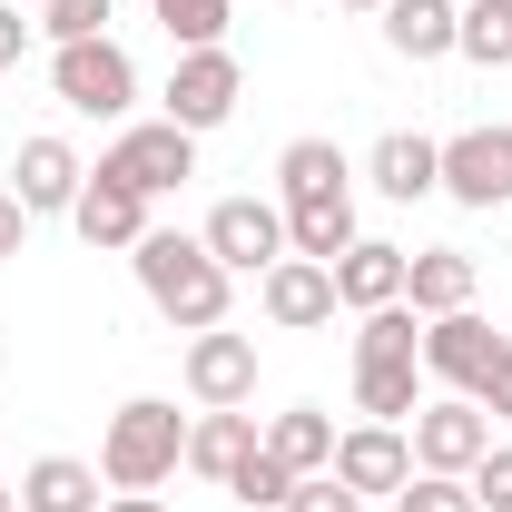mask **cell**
Here are the masks:
<instances>
[{"label": "cell", "mask_w": 512, "mask_h": 512, "mask_svg": "<svg viewBox=\"0 0 512 512\" xmlns=\"http://www.w3.org/2000/svg\"><path fill=\"white\" fill-rule=\"evenodd\" d=\"M20 512H99V463L79 453H40L20 473Z\"/></svg>", "instance_id": "20"}, {"label": "cell", "mask_w": 512, "mask_h": 512, "mask_svg": "<svg viewBox=\"0 0 512 512\" xmlns=\"http://www.w3.org/2000/svg\"><path fill=\"white\" fill-rule=\"evenodd\" d=\"M99 168L128 178L138 197H168V188H188V178H197V138L178 119H148V128H119V148H109Z\"/></svg>", "instance_id": "8"}, {"label": "cell", "mask_w": 512, "mask_h": 512, "mask_svg": "<svg viewBox=\"0 0 512 512\" xmlns=\"http://www.w3.org/2000/svg\"><path fill=\"white\" fill-rule=\"evenodd\" d=\"M178 50H227V0H148Z\"/></svg>", "instance_id": "27"}, {"label": "cell", "mask_w": 512, "mask_h": 512, "mask_svg": "<svg viewBox=\"0 0 512 512\" xmlns=\"http://www.w3.org/2000/svg\"><path fill=\"white\" fill-rule=\"evenodd\" d=\"M463 0H384V50L394 60H453Z\"/></svg>", "instance_id": "19"}, {"label": "cell", "mask_w": 512, "mask_h": 512, "mask_svg": "<svg viewBox=\"0 0 512 512\" xmlns=\"http://www.w3.org/2000/svg\"><path fill=\"white\" fill-rule=\"evenodd\" d=\"M404 306L414 316H463L473 306V256L463 247H414L404 256Z\"/></svg>", "instance_id": "18"}, {"label": "cell", "mask_w": 512, "mask_h": 512, "mask_svg": "<svg viewBox=\"0 0 512 512\" xmlns=\"http://www.w3.org/2000/svg\"><path fill=\"white\" fill-rule=\"evenodd\" d=\"M493 365H503V335L473 316V306H463V316H424V375H434V384L473 394Z\"/></svg>", "instance_id": "10"}, {"label": "cell", "mask_w": 512, "mask_h": 512, "mask_svg": "<svg viewBox=\"0 0 512 512\" xmlns=\"http://www.w3.org/2000/svg\"><path fill=\"white\" fill-rule=\"evenodd\" d=\"M178 463H188V414L158 404V394H128L109 414V434H99V483L109 493H158Z\"/></svg>", "instance_id": "3"}, {"label": "cell", "mask_w": 512, "mask_h": 512, "mask_svg": "<svg viewBox=\"0 0 512 512\" xmlns=\"http://www.w3.org/2000/svg\"><path fill=\"white\" fill-rule=\"evenodd\" d=\"M188 394L207 404V414L247 404V394H256V335H227V325L188 335Z\"/></svg>", "instance_id": "13"}, {"label": "cell", "mask_w": 512, "mask_h": 512, "mask_svg": "<svg viewBox=\"0 0 512 512\" xmlns=\"http://www.w3.org/2000/svg\"><path fill=\"white\" fill-rule=\"evenodd\" d=\"M30 30H40V20H20V10L0 0V69H20V50H30Z\"/></svg>", "instance_id": "33"}, {"label": "cell", "mask_w": 512, "mask_h": 512, "mask_svg": "<svg viewBox=\"0 0 512 512\" xmlns=\"http://www.w3.org/2000/svg\"><path fill=\"white\" fill-rule=\"evenodd\" d=\"M444 197H463V207H512V128H463V138H444Z\"/></svg>", "instance_id": "9"}, {"label": "cell", "mask_w": 512, "mask_h": 512, "mask_svg": "<svg viewBox=\"0 0 512 512\" xmlns=\"http://www.w3.org/2000/svg\"><path fill=\"white\" fill-rule=\"evenodd\" d=\"M50 89L79 119H128L138 109V60L119 40H69V50H50Z\"/></svg>", "instance_id": "4"}, {"label": "cell", "mask_w": 512, "mask_h": 512, "mask_svg": "<svg viewBox=\"0 0 512 512\" xmlns=\"http://www.w3.org/2000/svg\"><path fill=\"white\" fill-rule=\"evenodd\" d=\"M355 365H424V316L414 306H375V316H355Z\"/></svg>", "instance_id": "23"}, {"label": "cell", "mask_w": 512, "mask_h": 512, "mask_svg": "<svg viewBox=\"0 0 512 512\" xmlns=\"http://www.w3.org/2000/svg\"><path fill=\"white\" fill-rule=\"evenodd\" d=\"M237 99H247V69L227 60V50H178V69H168V119L188 128V138L227 128Z\"/></svg>", "instance_id": "7"}, {"label": "cell", "mask_w": 512, "mask_h": 512, "mask_svg": "<svg viewBox=\"0 0 512 512\" xmlns=\"http://www.w3.org/2000/svg\"><path fill=\"white\" fill-rule=\"evenodd\" d=\"M404 256L414 247H384V237H355L335 256V306L345 316H375V306H404Z\"/></svg>", "instance_id": "16"}, {"label": "cell", "mask_w": 512, "mask_h": 512, "mask_svg": "<svg viewBox=\"0 0 512 512\" xmlns=\"http://www.w3.org/2000/svg\"><path fill=\"white\" fill-rule=\"evenodd\" d=\"M276 207H286V256L335 266L355 247V168H345V148L335 138H296L276 158Z\"/></svg>", "instance_id": "1"}, {"label": "cell", "mask_w": 512, "mask_h": 512, "mask_svg": "<svg viewBox=\"0 0 512 512\" xmlns=\"http://www.w3.org/2000/svg\"><path fill=\"white\" fill-rule=\"evenodd\" d=\"M266 453H276V463L306 483V473H325V463H335V424H325L316 404H286V414L266 424Z\"/></svg>", "instance_id": "22"}, {"label": "cell", "mask_w": 512, "mask_h": 512, "mask_svg": "<svg viewBox=\"0 0 512 512\" xmlns=\"http://www.w3.org/2000/svg\"><path fill=\"white\" fill-rule=\"evenodd\" d=\"M99 512H168V503H158V493H109Z\"/></svg>", "instance_id": "35"}, {"label": "cell", "mask_w": 512, "mask_h": 512, "mask_svg": "<svg viewBox=\"0 0 512 512\" xmlns=\"http://www.w3.org/2000/svg\"><path fill=\"white\" fill-rule=\"evenodd\" d=\"M69 227H79L89 247H138V237H148V197L128 188V178H109V168H89V178H79V207H69Z\"/></svg>", "instance_id": "15"}, {"label": "cell", "mask_w": 512, "mask_h": 512, "mask_svg": "<svg viewBox=\"0 0 512 512\" xmlns=\"http://www.w3.org/2000/svg\"><path fill=\"white\" fill-rule=\"evenodd\" d=\"M227 503H247V512H286V503H296V473H286V463H276V453L256 444L247 463H237V473H227Z\"/></svg>", "instance_id": "26"}, {"label": "cell", "mask_w": 512, "mask_h": 512, "mask_svg": "<svg viewBox=\"0 0 512 512\" xmlns=\"http://www.w3.org/2000/svg\"><path fill=\"white\" fill-rule=\"evenodd\" d=\"M394 512H483V503H473L463 473H414V483L394 493Z\"/></svg>", "instance_id": "28"}, {"label": "cell", "mask_w": 512, "mask_h": 512, "mask_svg": "<svg viewBox=\"0 0 512 512\" xmlns=\"http://www.w3.org/2000/svg\"><path fill=\"white\" fill-rule=\"evenodd\" d=\"M414 404H424L414 365H355V414L365 424H414Z\"/></svg>", "instance_id": "24"}, {"label": "cell", "mask_w": 512, "mask_h": 512, "mask_svg": "<svg viewBox=\"0 0 512 512\" xmlns=\"http://www.w3.org/2000/svg\"><path fill=\"white\" fill-rule=\"evenodd\" d=\"M453 50H463V60H483V69H503V60H512V0H463Z\"/></svg>", "instance_id": "25"}, {"label": "cell", "mask_w": 512, "mask_h": 512, "mask_svg": "<svg viewBox=\"0 0 512 512\" xmlns=\"http://www.w3.org/2000/svg\"><path fill=\"white\" fill-rule=\"evenodd\" d=\"M463 483H473V503H483V512H512V444H493Z\"/></svg>", "instance_id": "30"}, {"label": "cell", "mask_w": 512, "mask_h": 512, "mask_svg": "<svg viewBox=\"0 0 512 512\" xmlns=\"http://www.w3.org/2000/svg\"><path fill=\"white\" fill-rule=\"evenodd\" d=\"M79 148L69 138H20V168H10V197L30 207V217H69L79 207Z\"/></svg>", "instance_id": "14"}, {"label": "cell", "mask_w": 512, "mask_h": 512, "mask_svg": "<svg viewBox=\"0 0 512 512\" xmlns=\"http://www.w3.org/2000/svg\"><path fill=\"white\" fill-rule=\"evenodd\" d=\"M286 512H365V493H345L335 473H306V483H296V503H286Z\"/></svg>", "instance_id": "31"}, {"label": "cell", "mask_w": 512, "mask_h": 512, "mask_svg": "<svg viewBox=\"0 0 512 512\" xmlns=\"http://www.w3.org/2000/svg\"><path fill=\"white\" fill-rule=\"evenodd\" d=\"M207 256H217L227 276H266V266L286 256V207H276V197H217V207H207Z\"/></svg>", "instance_id": "5"}, {"label": "cell", "mask_w": 512, "mask_h": 512, "mask_svg": "<svg viewBox=\"0 0 512 512\" xmlns=\"http://www.w3.org/2000/svg\"><path fill=\"white\" fill-rule=\"evenodd\" d=\"M345 493H404L414 483V444H404V424H355V434H335V463H325Z\"/></svg>", "instance_id": "12"}, {"label": "cell", "mask_w": 512, "mask_h": 512, "mask_svg": "<svg viewBox=\"0 0 512 512\" xmlns=\"http://www.w3.org/2000/svg\"><path fill=\"white\" fill-rule=\"evenodd\" d=\"M335 10H384V0H335Z\"/></svg>", "instance_id": "36"}, {"label": "cell", "mask_w": 512, "mask_h": 512, "mask_svg": "<svg viewBox=\"0 0 512 512\" xmlns=\"http://www.w3.org/2000/svg\"><path fill=\"white\" fill-rule=\"evenodd\" d=\"M128 266H138V286H148V306L178 325V335H207V325H227V266L207 256V237H178V227H148L138 247H128Z\"/></svg>", "instance_id": "2"}, {"label": "cell", "mask_w": 512, "mask_h": 512, "mask_svg": "<svg viewBox=\"0 0 512 512\" xmlns=\"http://www.w3.org/2000/svg\"><path fill=\"white\" fill-rule=\"evenodd\" d=\"M365 168H375V188H384V197H404V207H414V197L444 188V138H424V128H394V138H375V158H365Z\"/></svg>", "instance_id": "17"}, {"label": "cell", "mask_w": 512, "mask_h": 512, "mask_svg": "<svg viewBox=\"0 0 512 512\" xmlns=\"http://www.w3.org/2000/svg\"><path fill=\"white\" fill-rule=\"evenodd\" d=\"M256 306H266V325H286V335L335 325V266H316V256H276V266L256 276Z\"/></svg>", "instance_id": "11"}, {"label": "cell", "mask_w": 512, "mask_h": 512, "mask_svg": "<svg viewBox=\"0 0 512 512\" xmlns=\"http://www.w3.org/2000/svg\"><path fill=\"white\" fill-rule=\"evenodd\" d=\"M20 247H30V207L0 188V256H20Z\"/></svg>", "instance_id": "34"}, {"label": "cell", "mask_w": 512, "mask_h": 512, "mask_svg": "<svg viewBox=\"0 0 512 512\" xmlns=\"http://www.w3.org/2000/svg\"><path fill=\"white\" fill-rule=\"evenodd\" d=\"M40 30H50V50H69V40H109V0H50Z\"/></svg>", "instance_id": "29"}, {"label": "cell", "mask_w": 512, "mask_h": 512, "mask_svg": "<svg viewBox=\"0 0 512 512\" xmlns=\"http://www.w3.org/2000/svg\"><path fill=\"white\" fill-rule=\"evenodd\" d=\"M414 473H473L493 453V414L473 394H444V404H414Z\"/></svg>", "instance_id": "6"}, {"label": "cell", "mask_w": 512, "mask_h": 512, "mask_svg": "<svg viewBox=\"0 0 512 512\" xmlns=\"http://www.w3.org/2000/svg\"><path fill=\"white\" fill-rule=\"evenodd\" d=\"M0 512H20V493H10V483H0Z\"/></svg>", "instance_id": "37"}, {"label": "cell", "mask_w": 512, "mask_h": 512, "mask_svg": "<svg viewBox=\"0 0 512 512\" xmlns=\"http://www.w3.org/2000/svg\"><path fill=\"white\" fill-rule=\"evenodd\" d=\"M473 404H483L493 424H512V345H503V365H493V375L473 384Z\"/></svg>", "instance_id": "32"}, {"label": "cell", "mask_w": 512, "mask_h": 512, "mask_svg": "<svg viewBox=\"0 0 512 512\" xmlns=\"http://www.w3.org/2000/svg\"><path fill=\"white\" fill-rule=\"evenodd\" d=\"M256 444H266V434H256V414H247V404H227V414H197V424H188V473L227 483V473H237Z\"/></svg>", "instance_id": "21"}]
</instances>
